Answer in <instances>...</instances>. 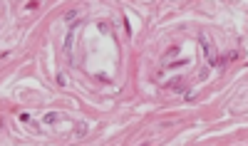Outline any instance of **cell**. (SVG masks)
Segmentation results:
<instances>
[{
    "label": "cell",
    "instance_id": "1",
    "mask_svg": "<svg viewBox=\"0 0 248 146\" xmlns=\"http://www.w3.org/2000/svg\"><path fill=\"white\" fill-rule=\"evenodd\" d=\"M57 119H60V114H55V111H52V114H47V116H45V121H47V124H55V121H57Z\"/></svg>",
    "mask_w": 248,
    "mask_h": 146
}]
</instances>
